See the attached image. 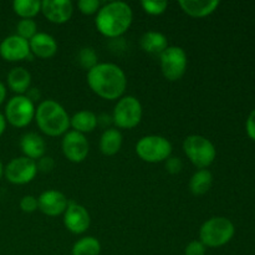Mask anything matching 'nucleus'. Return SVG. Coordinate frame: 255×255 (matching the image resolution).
<instances>
[{"mask_svg":"<svg viewBox=\"0 0 255 255\" xmlns=\"http://www.w3.org/2000/svg\"><path fill=\"white\" fill-rule=\"evenodd\" d=\"M27 97H29L30 100H31L32 102L35 101V100L40 99V94H39V90L37 89H29L27 90Z\"/></svg>","mask_w":255,"mask_h":255,"instance_id":"35","label":"nucleus"},{"mask_svg":"<svg viewBox=\"0 0 255 255\" xmlns=\"http://www.w3.org/2000/svg\"><path fill=\"white\" fill-rule=\"evenodd\" d=\"M97 125H99V121H97L96 114L89 110H81L70 117V126L74 128V131L82 134L92 132L96 128Z\"/></svg>","mask_w":255,"mask_h":255,"instance_id":"21","label":"nucleus"},{"mask_svg":"<svg viewBox=\"0 0 255 255\" xmlns=\"http://www.w3.org/2000/svg\"><path fill=\"white\" fill-rule=\"evenodd\" d=\"M6 80L11 91L17 95H24L31 85V74L25 67L16 66L10 70Z\"/></svg>","mask_w":255,"mask_h":255,"instance_id":"20","label":"nucleus"},{"mask_svg":"<svg viewBox=\"0 0 255 255\" xmlns=\"http://www.w3.org/2000/svg\"><path fill=\"white\" fill-rule=\"evenodd\" d=\"M34 102L26 95H16L7 101L5 106V119L14 127H26L35 119Z\"/></svg>","mask_w":255,"mask_h":255,"instance_id":"8","label":"nucleus"},{"mask_svg":"<svg viewBox=\"0 0 255 255\" xmlns=\"http://www.w3.org/2000/svg\"><path fill=\"white\" fill-rule=\"evenodd\" d=\"M5 129H6V119H5L4 115L0 112V136L4 133Z\"/></svg>","mask_w":255,"mask_h":255,"instance_id":"37","label":"nucleus"},{"mask_svg":"<svg viewBox=\"0 0 255 255\" xmlns=\"http://www.w3.org/2000/svg\"><path fill=\"white\" fill-rule=\"evenodd\" d=\"M91 217L84 206L75 202H69L64 212V226L74 234H82L89 229Z\"/></svg>","mask_w":255,"mask_h":255,"instance_id":"12","label":"nucleus"},{"mask_svg":"<svg viewBox=\"0 0 255 255\" xmlns=\"http://www.w3.org/2000/svg\"><path fill=\"white\" fill-rule=\"evenodd\" d=\"M213 184V174L208 169H198L189 179V189L194 196H203Z\"/></svg>","mask_w":255,"mask_h":255,"instance_id":"23","label":"nucleus"},{"mask_svg":"<svg viewBox=\"0 0 255 255\" xmlns=\"http://www.w3.org/2000/svg\"><path fill=\"white\" fill-rule=\"evenodd\" d=\"M19 206L24 213H34L36 209H39V202H37L36 197L27 194L20 199Z\"/></svg>","mask_w":255,"mask_h":255,"instance_id":"30","label":"nucleus"},{"mask_svg":"<svg viewBox=\"0 0 255 255\" xmlns=\"http://www.w3.org/2000/svg\"><path fill=\"white\" fill-rule=\"evenodd\" d=\"M159 62L163 76L168 81H178L186 74L188 57L181 46H168L159 55Z\"/></svg>","mask_w":255,"mask_h":255,"instance_id":"9","label":"nucleus"},{"mask_svg":"<svg viewBox=\"0 0 255 255\" xmlns=\"http://www.w3.org/2000/svg\"><path fill=\"white\" fill-rule=\"evenodd\" d=\"M61 148L64 152V156L70 162L80 163V162L86 159L90 151V144L85 134L72 129V131H67L64 134Z\"/></svg>","mask_w":255,"mask_h":255,"instance_id":"11","label":"nucleus"},{"mask_svg":"<svg viewBox=\"0 0 255 255\" xmlns=\"http://www.w3.org/2000/svg\"><path fill=\"white\" fill-rule=\"evenodd\" d=\"M37 174L36 161L27 157H15L4 167V176L12 184L30 183Z\"/></svg>","mask_w":255,"mask_h":255,"instance_id":"10","label":"nucleus"},{"mask_svg":"<svg viewBox=\"0 0 255 255\" xmlns=\"http://www.w3.org/2000/svg\"><path fill=\"white\" fill-rule=\"evenodd\" d=\"M0 56L5 61L10 62L30 59L31 51H30L29 41L16 34L9 35L0 42Z\"/></svg>","mask_w":255,"mask_h":255,"instance_id":"13","label":"nucleus"},{"mask_svg":"<svg viewBox=\"0 0 255 255\" xmlns=\"http://www.w3.org/2000/svg\"><path fill=\"white\" fill-rule=\"evenodd\" d=\"M35 121L45 134L57 137L65 134L70 127V116L62 105L55 100H44L35 110Z\"/></svg>","mask_w":255,"mask_h":255,"instance_id":"3","label":"nucleus"},{"mask_svg":"<svg viewBox=\"0 0 255 255\" xmlns=\"http://www.w3.org/2000/svg\"><path fill=\"white\" fill-rule=\"evenodd\" d=\"M143 110L137 97L132 95L122 96L115 105L112 112V122L119 128L129 129L136 127L141 122Z\"/></svg>","mask_w":255,"mask_h":255,"instance_id":"7","label":"nucleus"},{"mask_svg":"<svg viewBox=\"0 0 255 255\" xmlns=\"http://www.w3.org/2000/svg\"><path fill=\"white\" fill-rule=\"evenodd\" d=\"M164 167H166L168 173L178 174L183 169V162H182V159L179 157H169V158L166 159Z\"/></svg>","mask_w":255,"mask_h":255,"instance_id":"32","label":"nucleus"},{"mask_svg":"<svg viewBox=\"0 0 255 255\" xmlns=\"http://www.w3.org/2000/svg\"><path fill=\"white\" fill-rule=\"evenodd\" d=\"M36 167L37 172H44V173H49L54 169L55 167V161L52 157L50 156H42L41 158H39L36 161Z\"/></svg>","mask_w":255,"mask_h":255,"instance_id":"33","label":"nucleus"},{"mask_svg":"<svg viewBox=\"0 0 255 255\" xmlns=\"http://www.w3.org/2000/svg\"><path fill=\"white\" fill-rule=\"evenodd\" d=\"M141 6L147 14L161 15L167 10L168 2L163 1V0H142Z\"/></svg>","mask_w":255,"mask_h":255,"instance_id":"28","label":"nucleus"},{"mask_svg":"<svg viewBox=\"0 0 255 255\" xmlns=\"http://www.w3.org/2000/svg\"><path fill=\"white\" fill-rule=\"evenodd\" d=\"M37 202H39L40 211L45 216L49 217H57L60 214H64L69 204L66 196L56 189H47L42 192L37 198Z\"/></svg>","mask_w":255,"mask_h":255,"instance_id":"15","label":"nucleus"},{"mask_svg":"<svg viewBox=\"0 0 255 255\" xmlns=\"http://www.w3.org/2000/svg\"><path fill=\"white\" fill-rule=\"evenodd\" d=\"M77 59H79L80 65H81L85 70H87V71L99 64V56H97V52L95 51L94 47L91 46L82 47V49L79 51Z\"/></svg>","mask_w":255,"mask_h":255,"instance_id":"26","label":"nucleus"},{"mask_svg":"<svg viewBox=\"0 0 255 255\" xmlns=\"http://www.w3.org/2000/svg\"><path fill=\"white\" fill-rule=\"evenodd\" d=\"M37 24L34 19H21L16 24V35L29 41L37 34Z\"/></svg>","mask_w":255,"mask_h":255,"instance_id":"27","label":"nucleus"},{"mask_svg":"<svg viewBox=\"0 0 255 255\" xmlns=\"http://www.w3.org/2000/svg\"><path fill=\"white\" fill-rule=\"evenodd\" d=\"M30 51L40 59H50L57 52V41L47 32H37L29 40Z\"/></svg>","mask_w":255,"mask_h":255,"instance_id":"16","label":"nucleus"},{"mask_svg":"<svg viewBox=\"0 0 255 255\" xmlns=\"http://www.w3.org/2000/svg\"><path fill=\"white\" fill-rule=\"evenodd\" d=\"M207 247L201 241H192L187 244L184 255H206Z\"/></svg>","mask_w":255,"mask_h":255,"instance_id":"31","label":"nucleus"},{"mask_svg":"<svg viewBox=\"0 0 255 255\" xmlns=\"http://www.w3.org/2000/svg\"><path fill=\"white\" fill-rule=\"evenodd\" d=\"M172 143L166 137L159 134H148L138 139L136 143V153L142 161L148 163H158L166 161L172 154Z\"/></svg>","mask_w":255,"mask_h":255,"instance_id":"6","label":"nucleus"},{"mask_svg":"<svg viewBox=\"0 0 255 255\" xmlns=\"http://www.w3.org/2000/svg\"><path fill=\"white\" fill-rule=\"evenodd\" d=\"M139 45H141L142 50L147 54L158 55L159 56L168 47V40H167L166 35L162 34V32L149 30L142 35L141 39H139Z\"/></svg>","mask_w":255,"mask_h":255,"instance_id":"19","label":"nucleus"},{"mask_svg":"<svg viewBox=\"0 0 255 255\" xmlns=\"http://www.w3.org/2000/svg\"><path fill=\"white\" fill-rule=\"evenodd\" d=\"M77 7L85 15L97 14L101 7V1L100 0H80L77 2Z\"/></svg>","mask_w":255,"mask_h":255,"instance_id":"29","label":"nucleus"},{"mask_svg":"<svg viewBox=\"0 0 255 255\" xmlns=\"http://www.w3.org/2000/svg\"><path fill=\"white\" fill-rule=\"evenodd\" d=\"M246 128L249 138L255 141V109L251 112V115H249L248 119H247Z\"/></svg>","mask_w":255,"mask_h":255,"instance_id":"34","label":"nucleus"},{"mask_svg":"<svg viewBox=\"0 0 255 255\" xmlns=\"http://www.w3.org/2000/svg\"><path fill=\"white\" fill-rule=\"evenodd\" d=\"M20 148L25 157L37 161L42 156H45L46 143H45L44 138L36 132H26L22 134L21 139H20Z\"/></svg>","mask_w":255,"mask_h":255,"instance_id":"17","label":"nucleus"},{"mask_svg":"<svg viewBox=\"0 0 255 255\" xmlns=\"http://www.w3.org/2000/svg\"><path fill=\"white\" fill-rule=\"evenodd\" d=\"M5 99H6V87L0 81V105L5 101Z\"/></svg>","mask_w":255,"mask_h":255,"instance_id":"36","label":"nucleus"},{"mask_svg":"<svg viewBox=\"0 0 255 255\" xmlns=\"http://www.w3.org/2000/svg\"><path fill=\"white\" fill-rule=\"evenodd\" d=\"M101 253V243L95 237H84L75 242L72 246V255H100Z\"/></svg>","mask_w":255,"mask_h":255,"instance_id":"24","label":"nucleus"},{"mask_svg":"<svg viewBox=\"0 0 255 255\" xmlns=\"http://www.w3.org/2000/svg\"><path fill=\"white\" fill-rule=\"evenodd\" d=\"M179 6L193 17H206L213 14L219 6L218 0H181Z\"/></svg>","mask_w":255,"mask_h":255,"instance_id":"18","label":"nucleus"},{"mask_svg":"<svg viewBox=\"0 0 255 255\" xmlns=\"http://www.w3.org/2000/svg\"><path fill=\"white\" fill-rule=\"evenodd\" d=\"M87 84L101 99L120 100L127 87V77L119 65L99 62L87 71Z\"/></svg>","mask_w":255,"mask_h":255,"instance_id":"1","label":"nucleus"},{"mask_svg":"<svg viewBox=\"0 0 255 255\" xmlns=\"http://www.w3.org/2000/svg\"><path fill=\"white\" fill-rule=\"evenodd\" d=\"M12 10L21 19H32L41 11V1L39 0H14Z\"/></svg>","mask_w":255,"mask_h":255,"instance_id":"25","label":"nucleus"},{"mask_svg":"<svg viewBox=\"0 0 255 255\" xmlns=\"http://www.w3.org/2000/svg\"><path fill=\"white\" fill-rule=\"evenodd\" d=\"M2 176H4V166H2L1 161H0V179L2 178Z\"/></svg>","mask_w":255,"mask_h":255,"instance_id":"38","label":"nucleus"},{"mask_svg":"<svg viewBox=\"0 0 255 255\" xmlns=\"http://www.w3.org/2000/svg\"><path fill=\"white\" fill-rule=\"evenodd\" d=\"M183 151L189 161L199 169H207L217 157V149L211 139L202 134H191L183 141Z\"/></svg>","mask_w":255,"mask_h":255,"instance_id":"5","label":"nucleus"},{"mask_svg":"<svg viewBox=\"0 0 255 255\" xmlns=\"http://www.w3.org/2000/svg\"><path fill=\"white\" fill-rule=\"evenodd\" d=\"M132 19V7L127 2L110 1L100 7L95 24L100 34L110 39H116L129 29Z\"/></svg>","mask_w":255,"mask_h":255,"instance_id":"2","label":"nucleus"},{"mask_svg":"<svg viewBox=\"0 0 255 255\" xmlns=\"http://www.w3.org/2000/svg\"><path fill=\"white\" fill-rule=\"evenodd\" d=\"M236 227L226 217H212L202 224L199 229V241L207 248H219L232 241Z\"/></svg>","mask_w":255,"mask_h":255,"instance_id":"4","label":"nucleus"},{"mask_svg":"<svg viewBox=\"0 0 255 255\" xmlns=\"http://www.w3.org/2000/svg\"><path fill=\"white\" fill-rule=\"evenodd\" d=\"M41 12L54 24L67 22L74 12V4L70 0H42Z\"/></svg>","mask_w":255,"mask_h":255,"instance_id":"14","label":"nucleus"},{"mask_svg":"<svg viewBox=\"0 0 255 255\" xmlns=\"http://www.w3.org/2000/svg\"><path fill=\"white\" fill-rule=\"evenodd\" d=\"M124 137L120 129L107 128L100 137V149L105 156H114L121 149Z\"/></svg>","mask_w":255,"mask_h":255,"instance_id":"22","label":"nucleus"}]
</instances>
